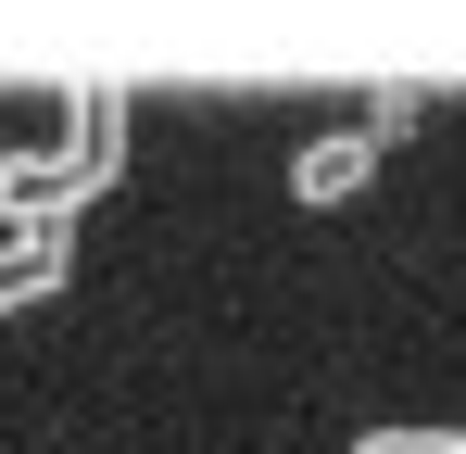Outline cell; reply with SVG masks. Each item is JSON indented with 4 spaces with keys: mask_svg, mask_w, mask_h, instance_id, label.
I'll use <instances>...</instances> for the list:
<instances>
[{
    "mask_svg": "<svg viewBox=\"0 0 466 454\" xmlns=\"http://www.w3.org/2000/svg\"><path fill=\"white\" fill-rule=\"evenodd\" d=\"M114 190V164H88L76 139H25L0 151V227H64L76 202H101Z\"/></svg>",
    "mask_w": 466,
    "mask_h": 454,
    "instance_id": "6da1fadb",
    "label": "cell"
},
{
    "mask_svg": "<svg viewBox=\"0 0 466 454\" xmlns=\"http://www.w3.org/2000/svg\"><path fill=\"white\" fill-rule=\"evenodd\" d=\"M366 177H379V139H366V127H340V139H303V151H290V202H353Z\"/></svg>",
    "mask_w": 466,
    "mask_h": 454,
    "instance_id": "7a4b0ae2",
    "label": "cell"
},
{
    "mask_svg": "<svg viewBox=\"0 0 466 454\" xmlns=\"http://www.w3.org/2000/svg\"><path fill=\"white\" fill-rule=\"evenodd\" d=\"M353 454H466V429H366Z\"/></svg>",
    "mask_w": 466,
    "mask_h": 454,
    "instance_id": "3957f363",
    "label": "cell"
},
{
    "mask_svg": "<svg viewBox=\"0 0 466 454\" xmlns=\"http://www.w3.org/2000/svg\"><path fill=\"white\" fill-rule=\"evenodd\" d=\"M403 127H429V101H416V88H379V101H366V139H403Z\"/></svg>",
    "mask_w": 466,
    "mask_h": 454,
    "instance_id": "277c9868",
    "label": "cell"
}]
</instances>
